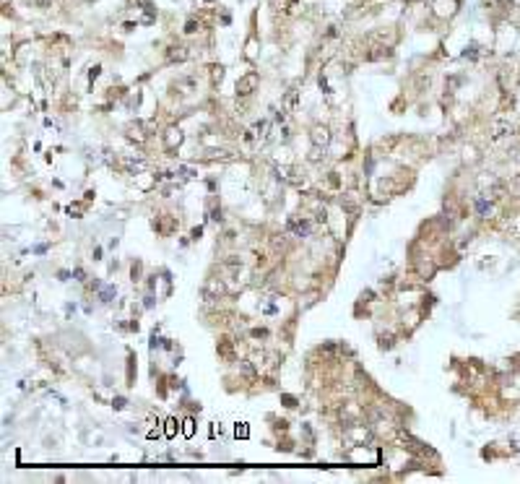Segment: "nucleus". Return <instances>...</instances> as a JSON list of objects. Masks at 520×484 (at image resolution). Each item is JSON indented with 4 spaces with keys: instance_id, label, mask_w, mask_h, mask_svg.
Returning a JSON list of instances; mask_svg holds the SVG:
<instances>
[{
    "instance_id": "f257e3e1",
    "label": "nucleus",
    "mask_w": 520,
    "mask_h": 484,
    "mask_svg": "<svg viewBox=\"0 0 520 484\" xmlns=\"http://www.w3.org/2000/svg\"><path fill=\"white\" fill-rule=\"evenodd\" d=\"M252 84H255V75H247V78H244V81H239V84H237V89H242L239 94H250L247 89H252Z\"/></svg>"
},
{
    "instance_id": "f03ea898",
    "label": "nucleus",
    "mask_w": 520,
    "mask_h": 484,
    "mask_svg": "<svg viewBox=\"0 0 520 484\" xmlns=\"http://www.w3.org/2000/svg\"><path fill=\"white\" fill-rule=\"evenodd\" d=\"M175 432H177V422H175V419H169V422H166V435L172 437Z\"/></svg>"
},
{
    "instance_id": "7ed1b4c3",
    "label": "nucleus",
    "mask_w": 520,
    "mask_h": 484,
    "mask_svg": "<svg viewBox=\"0 0 520 484\" xmlns=\"http://www.w3.org/2000/svg\"><path fill=\"white\" fill-rule=\"evenodd\" d=\"M185 435H193V422H190V419L185 422Z\"/></svg>"
}]
</instances>
